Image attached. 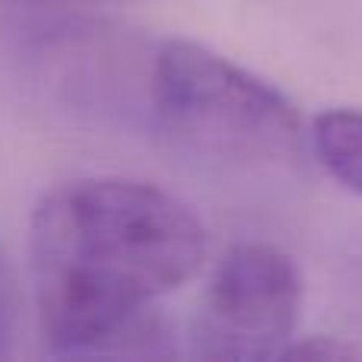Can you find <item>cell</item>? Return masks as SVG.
I'll return each instance as SVG.
<instances>
[{
    "label": "cell",
    "mask_w": 362,
    "mask_h": 362,
    "mask_svg": "<svg viewBox=\"0 0 362 362\" xmlns=\"http://www.w3.org/2000/svg\"><path fill=\"white\" fill-rule=\"evenodd\" d=\"M200 216L153 181L86 175L42 194L29 280L51 356H159L172 327L156 302L206 261Z\"/></svg>",
    "instance_id": "1"
},
{
    "label": "cell",
    "mask_w": 362,
    "mask_h": 362,
    "mask_svg": "<svg viewBox=\"0 0 362 362\" xmlns=\"http://www.w3.org/2000/svg\"><path fill=\"white\" fill-rule=\"evenodd\" d=\"M146 102L178 150L226 165H289L312 144L299 108L276 86L187 38L159 45Z\"/></svg>",
    "instance_id": "2"
},
{
    "label": "cell",
    "mask_w": 362,
    "mask_h": 362,
    "mask_svg": "<svg viewBox=\"0 0 362 362\" xmlns=\"http://www.w3.org/2000/svg\"><path fill=\"white\" fill-rule=\"evenodd\" d=\"M302 315V276L293 257L264 242L232 245L213 267L191 321V356H286Z\"/></svg>",
    "instance_id": "3"
},
{
    "label": "cell",
    "mask_w": 362,
    "mask_h": 362,
    "mask_svg": "<svg viewBox=\"0 0 362 362\" xmlns=\"http://www.w3.org/2000/svg\"><path fill=\"white\" fill-rule=\"evenodd\" d=\"M312 150L327 175L346 191L362 194V112L331 108L312 121Z\"/></svg>",
    "instance_id": "4"
},
{
    "label": "cell",
    "mask_w": 362,
    "mask_h": 362,
    "mask_svg": "<svg viewBox=\"0 0 362 362\" xmlns=\"http://www.w3.org/2000/svg\"><path fill=\"white\" fill-rule=\"evenodd\" d=\"M13 321H16V299H13V280L4 255H0V356L10 353L13 344Z\"/></svg>",
    "instance_id": "5"
}]
</instances>
